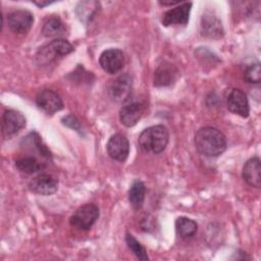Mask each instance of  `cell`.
Masks as SVG:
<instances>
[{
    "instance_id": "1",
    "label": "cell",
    "mask_w": 261,
    "mask_h": 261,
    "mask_svg": "<svg viewBox=\"0 0 261 261\" xmlns=\"http://www.w3.org/2000/svg\"><path fill=\"white\" fill-rule=\"evenodd\" d=\"M197 151L207 157H217L226 149V138L218 128L204 126L195 134Z\"/></svg>"
},
{
    "instance_id": "2",
    "label": "cell",
    "mask_w": 261,
    "mask_h": 261,
    "mask_svg": "<svg viewBox=\"0 0 261 261\" xmlns=\"http://www.w3.org/2000/svg\"><path fill=\"white\" fill-rule=\"evenodd\" d=\"M169 133L166 126L162 124L152 125L145 128L139 136L138 142L142 151L145 153L160 154L168 144Z\"/></svg>"
},
{
    "instance_id": "3",
    "label": "cell",
    "mask_w": 261,
    "mask_h": 261,
    "mask_svg": "<svg viewBox=\"0 0 261 261\" xmlns=\"http://www.w3.org/2000/svg\"><path fill=\"white\" fill-rule=\"evenodd\" d=\"M73 50V46L67 40L57 38L38 50L35 55V61L39 65H47L57 57L67 55Z\"/></svg>"
},
{
    "instance_id": "4",
    "label": "cell",
    "mask_w": 261,
    "mask_h": 261,
    "mask_svg": "<svg viewBox=\"0 0 261 261\" xmlns=\"http://www.w3.org/2000/svg\"><path fill=\"white\" fill-rule=\"evenodd\" d=\"M99 208L93 203L79 207L69 218V224L79 230H89L99 218Z\"/></svg>"
},
{
    "instance_id": "5",
    "label": "cell",
    "mask_w": 261,
    "mask_h": 261,
    "mask_svg": "<svg viewBox=\"0 0 261 261\" xmlns=\"http://www.w3.org/2000/svg\"><path fill=\"white\" fill-rule=\"evenodd\" d=\"M99 63L105 72L115 74L123 68L125 64V56L124 53L117 48L106 49L101 53Z\"/></svg>"
},
{
    "instance_id": "6",
    "label": "cell",
    "mask_w": 261,
    "mask_h": 261,
    "mask_svg": "<svg viewBox=\"0 0 261 261\" xmlns=\"http://www.w3.org/2000/svg\"><path fill=\"white\" fill-rule=\"evenodd\" d=\"M36 105L47 114H54L63 108V102L60 96L51 89L40 91L36 97Z\"/></svg>"
},
{
    "instance_id": "7",
    "label": "cell",
    "mask_w": 261,
    "mask_h": 261,
    "mask_svg": "<svg viewBox=\"0 0 261 261\" xmlns=\"http://www.w3.org/2000/svg\"><path fill=\"white\" fill-rule=\"evenodd\" d=\"M34 22L33 14L24 9H17L10 12L7 16V24L15 34L28 33Z\"/></svg>"
},
{
    "instance_id": "8",
    "label": "cell",
    "mask_w": 261,
    "mask_h": 261,
    "mask_svg": "<svg viewBox=\"0 0 261 261\" xmlns=\"http://www.w3.org/2000/svg\"><path fill=\"white\" fill-rule=\"evenodd\" d=\"M107 153L113 160L123 162L129 154V143L127 138L122 134H115L108 140Z\"/></svg>"
},
{
    "instance_id": "9",
    "label": "cell",
    "mask_w": 261,
    "mask_h": 261,
    "mask_svg": "<svg viewBox=\"0 0 261 261\" xmlns=\"http://www.w3.org/2000/svg\"><path fill=\"white\" fill-rule=\"evenodd\" d=\"M192 5L191 2H182L178 6L165 11L162 16V24L165 27L186 25L189 21Z\"/></svg>"
},
{
    "instance_id": "10",
    "label": "cell",
    "mask_w": 261,
    "mask_h": 261,
    "mask_svg": "<svg viewBox=\"0 0 261 261\" xmlns=\"http://www.w3.org/2000/svg\"><path fill=\"white\" fill-rule=\"evenodd\" d=\"M132 77L129 74L124 73L111 82L108 88L109 96L116 102H124L128 99L132 92Z\"/></svg>"
},
{
    "instance_id": "11",
    "label": "cell",
    "mask_w": 261,
    "mask_h": 261,
    "mask_svg": "<svg viewBox=\"0 0 261 261\" xmlns=\"http://www.w3.org/2000/svg\"><path fill=\"white\" fill-rule=\"evenodd\" d=\"M227 109L242 117H248L250 113L249 102L246 94L241 89H231L226 96Z\"/></svg>"
},
{
    "instance_id": "12",
    "label": "cell",
    "mask_w": 261,
    "mask_h": 261,
    "mask_svg": "<svg viewBox=\"0 0 261 261\" xmlns=\"http://www.w3.org/2000/svg\"><path fill=\"white\" fill-rule=\"evenodd\" d=\"M25 126V117L16 110H6L2 115V134L10 138Z\"/></svg>"
},
{
    "instance_id": "13",
    "label": "cell",
    "mask_w": 261,
    "mask_h": 261,
    "mask_svg": "<svg viewBox=\"0 0 261 261\" xmlns=\"http://www.w3.org/2000/svg\"><path fill=\"white\" fill-rule=\"evenodd\" d=\"M29 187H30L31 191L36 194L49 196V195L54 194L57 191L58 180L50 174L42 173V174L35 176L30 181Z\"/></svg>"
},
{
    "instance_id": "14",
    "label": "cell",
    "mask_w": 261,
    "mask_h": 261,
    "mask_svg": "<svg viewBox=\"0 0 261 261\" xmlns=\"http://www.w3.org/2000/svg\"><path fill=\"white\" fill-rule=\"evenodd\" d=\"M243 179L256 189L261 187V161L258 157H252L246 161L242 170Z\"/></svg>"
},
{
    "instance_id": "15",
    "label": "cell",
    "mask_w": 261,
    "mask_h": 261,
    "mask_svg": "<svg viewBox=\"0 0 261 261\" xmlns=\"http://www.w3.org/2000/svg\"><path fill=\"white\" fill-rule=\"evenodd\" d=\"M144 113V105L139 102H132L121 107L119 111V120L126 126L132 127L137 124Z\"/></svg>"
},
{
    "instance_id": "16",
    "label": "cell",
    "mask_w": 261,
    "mask_h": 261,
    "mask_svg": "<svg viewBox=\"0 0 261 261\" xmlns=\"http://www.w3.org/2000/svg\"><path fill=\"white\" fill-rule=\"evenodd\" d=\"M201 34L205 37L218 39L223 35L221 21L212 13H205L201 19Z\"/></svg>"
},
{
    "instance_id": "17",
    "label": "cell",
    "mask_w": 261,
    "mask_h": 261,
    "mask_svg": "<svg viewBox=\"0 0 261 261\" xmlns=\"http://www.w3.org/2000/svg\"><path fill=\"white\" fill-rule=\"evenodd\" d=\"M198 229V224L195 220L181 216L175 220V231L176 234L182 240L192 239Z\"/></svg>"
},
{
    "instance_id": "18",
    "label": "cell",
    "mask_w": 261,
    "mask_h": 261,
    "mask_svg": "<svg viewBox=\"0 0 261 261\" xmlns=\"http://www.w3.org/2000/svg\"><path fill=\"white\" fill-rule=\"evenodd\" d=\"M145 194H146V187L144 182L140 179L135 180L128 190V200L134 209L138 210L143 206L144 200H145Z\"/></svg>"
},
{
    "instance_id": "19",
    "label": "cell",
    "mask_w": 261,
    "mask_h": 261,
    "mask_svg": "<svg viewBox=\"0 0 261 261\" xmlns=\"http://www.w3.org/2000/svg\"><path fill=\"white\" fill-rule=\"evenodd\" d=\"M15 166L19 171L27 174L35 173L37 171L42 170L45 167V165L34 156H24L16 159Z\"/></svg>"
},
{
    "instance_id": "20",
    "label": "cell",
    "mask_w": 261,
    "mask_h": 261,
    "mask_svg": "<svg viewBox=\"0 0 261 261\" xmlns=\"http://www.w3.org/2000/svg\"><path fill=\"white\" fill-rule=\"evenodd\" d=\"M65 25L58 17H48L42 28V34L45 37H59L65 34Z\"/></svg>"
},
{
    "instance_id": "21",
    "label": "cell",
    "mask_w": 261,
    "mask_h": 261,
    "mask_svg": "<svg viewBox=\"0 0 261 261\" xmlns=\"http://www.w3.org/2000/svg\"><path fill=\"white\" fill-rule=\"evenodd\" d=\"M99 3L96 1H82L77 4L75 12L81 21H89L96 13Z\"/></svg>"
},
{
    "instance_id": "22",
    "label": "cell",
    "mask_w": 261,
    "mask_h": 261,
    "mask_svg": "<svg viewBox=\"0 0 261 261\" xmlns=\"http://www.w3.org/2000/svg\"><path fill=\"white\" fill-rule=\"evenodd\" d=\"M174 71L172 69V66H166V65H160L154 74V85L157 87L162 86H168L173 81Z\"/></svg>"
},
{
    "instance_id": "23",
    "label": "cell",
    "mask_w": 261,
    "mask_h": 261,
    "mask_svg": "<svg viewBox=\"0 0 261 261\" xmlns=\"http://www.w3.org/2000/svg\"><path fill=\"white\" fill-rule=\"evenodd\" d=\"M125 242H126V245L127 247L129 248V250L134 253V255L142 260V261H146L148 260V255H147V252H146V249L141 245V243L139 241H137L135 239V237L130 233H126L125 234Z\"/></svg>"
},
{
    "instance_id": "24",
    "label": "cell",
    "mask_w": 261,
    "mask_h": 261,
    "mask_svg": "<svg viewBox=\"0 0 261 261\" xmlns=\"http://www.w3.org/2000/svg\"><path fill=\"white\" fill-rule=\"evenodd\" d=\"M244 77L247 81V83L259 84L261 81L260 63H254L249 65L244 72Z\"/></svg>"
},
{
    "instance_id": "25",
    "label": "cell",
    "mask_w": 261,
    "mask_h": 261,
    "mask_svg": "<svg viewBox=\"0 0 261 261\" xmlns=\"http://www.w3.org/2000/svg\"><path fill=\"white\" fill-rule=\"evenodd\" d=\"M62 122H63L64 125H66V126H68L70 128H73L74 130L81 133V123L76 119L75 116L69 114V115H67V116L62 118Z\"/></svg>"
},
{
    "instance_id": "26",
    "label": "cell",
    "mask_w": 261,
    "mask_h": 261,
    "mask_svg": "<svg viewBox=\"0 0 261 261\" xmlns=\"http://www.w3.org/2000/svg\"><path fill=\"white\" fill-rule=\"evenodd\" d=\"M161 5H164V6H166V5H175V4H181L182 2H180V1H170V2H159Z\"/></svg>"
},
{
    "instance_id": "27",
    "label": "cell",
    "mask_w": 261,
    "mask_h": 261,
    "mask_svg": "<svg viewBox=\"0 0 261 261\" xmlns=\"http://www.w3.org/2000/svg\"><path fill=\"white\" fill-rule=\"evenodd\" d=\"M51 3H52V2H48V1H47V2H42V1H41V2H37V1H34V4H36L37 6H39V7H41V8L44 7V6H46V5H49V4H51Z\"/></svg>"
}]
</instances>
